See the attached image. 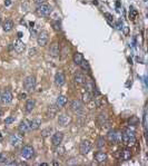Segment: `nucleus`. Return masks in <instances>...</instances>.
Instances as JSON below:
<instances>
[{
  "label": "nucleus",
  "instance_id": "1",
  "mask_svg": "<svg viewBox=\"0 0 148 166\" xmlns=\"http://www.w3.org/2000/svg\"><path fill=\"white\" fill-rule=\"evenodd\" d=\"M136 137L133 130H129L128 128H126L121 133V143L126 145V146H134L136 144Z\"/></svg>",
  "mask_w": 148,
  "mask_h": 166
},
{
  "label": "nucleus",
  "instance_id": "2",
  "mask_svg": "<svg viewBox=\"0 0 148 166\" xmlns=\"http://www.w3.org/2000/svg\"><path fill=\"white\" fill-rule=\"evenodd\" d=\"M24 87L28 92H34V89L36 88V78L34 76H28L24 80Z\"/></svg>",
  "mask_w": 148,
  "mask_h": 166
},
{
  "label": "nucleus",
  "instance_id": "3",
  "mask_svg": "<svg viewBox=\"0 0 148 166\" xmlns=\"http://www.w3.org/2000/svg\"><path fill=\"white\" fill-rule=\"evenodd\" d=\"M108 141L110 143H114V144H118V143H121V133L119 130H110V132L107 134Z\"/></svg>",
  "mask_w": 148,
  "mask_h": 166
},
{
  "label": "nucleus",
  "instance_id": "4",
  "mask_svg": "<svg viewBox=\"0 0 148 166\" xmlns=\"http://www.w3.org/2000/svg\"><path fill=\"white\" fill-rule=\"evenodd\" d=\"M21 157L22 158H25V160H30V158H32V156L35 155V151L34 148H32V146H30V145H26V146H24L21 149Z\"/></svg>",
  "mask_w": 148,
  "mask_h": 166
},
{
  "label": "nucleus",
  "instance_id": "5",
  "mask_svg": "<svg viewBox=\"0 0 148 166\" xmlns=\"http://www.w3.org/2000/svg\"><path fill=\"white\" fill-rule=\"evenodd\" d=\"M37 13L39 16H43V17H47L51 13V7L47 3H41L37 7Z\"/></svg>",
  "mask_w": 148,
  "mask_h": 166
},
{
  "label": "nucleus",
  "instance_id": "6",
  "mask_svg": "<svg viewBox=\"0 0 148 166\" xmlns=\"http://www.w3.org/2000/svg\"><path fill=\"white\" fill-rule=\"evenodd\" d=\"M22 141H24V136H22L21 134H18V133L13 134L9 138L10 145H11V146H15V147H17L19 145H21Z\"/></svg>",
  "mask_w": 148,
  "mask_h": 166
},
{
  "label": "nucleus",
  "instance_id": "7",
  "mask_svg": "<svg viewBox=\"0 0 148 166\" xmlns=\"http://www.w3.org/2000/svg\"><path fill=\"white\" fill-rule=\"evenodd\" d=\"M70 109L74 111V113H76V114H79V113H81V111H83V103H81L80 100H78V99H75V100L71 102Z\"/></svg>",
  "mask_w": 148,
  "mask_h": 166
},
{
  "label": "nucleus",
  "instance_id": "8",
  "mask_svg": "<svg viewBox=\"0 0 148 166\" xmlns=\"http://www.w3.org/2000/svg\"><path fill=\"white\" fill-rule=\"evenodd\" d=\"M91 149V143L89 141H83L79 145V152L81 155H87Z\"/></svg>",
  "mask_w": 148,
  "mask_h": 166
},
{
  "label": "nucleus",
  "instance_id": "9",
  "mask_svg": "<svg viewBox=\"0 0 148 166\" xmlns=\"http://www.w3.org/2000/svg\"><path fill=\"white\" fill-rule=\"evenodd\" d=\"M37 43L40 47H43L47 45V43H48V32L46 30H43L39 32L37 38Z\"/></svg>",
  "mask_w": 148,
  "mask_h": 166
},
{
  "label": "nucleus",
  "instance_id": "10",
  "mask_svg": "<svg viewBox=\"0 0 148 166\" xmlns=\"http://www.w3.org/2000/svg\"><path fill=\"white\" fill-rule=\"evenodd\" d=\"M13 94H11V92L5 90V92L1 94V96H0V102L2 103V104H9V103L13 102Z\"/></svg>",
  "mask_w": 148,
  "mask_h": 166
},
{
  "label": "nucleus",
  "instance_id": "11",
  "mask_svg": "<svg viewBox=\"0 0 148 166\" xmlns=\"http://www.w3.org/2000/svg\"><path fill=\"white\" fill-rule=\"evenodd\" d=\"M117 157H118V160H121V162L128 160H130V157H131V152H130L129 149L125 148V149H123V151L118 152Z\"/></svg>",
  "mask_w": 148,
  "mask_h": 166
},
{
  "label": "nucleus",
  "instance_id": "12",
  "mask_svg": "<svg viewBox=\"0 0 148 166\" xmlns=\"http://www.w3.org/2000/svg\"><path fill=\"white\" fill-rule=\"evenodd\" d=\"M59 52H60V47H59V43L57 41L51 43V46H50V49H49V55L51 57H58L59 56Z\"/></svg>",
  "mask_w": 148,
  "mask_h": 166
},
{
  "label": "nucleus",
  "instance_id": "13",
  "mask_svg": "<svg viewBox=\"0 0 148 166\" xmlns=\"http://www.w3.org/2000/svg\"><path fill=\"white\" fill-rule=\"evenodd\" d=\"M65 80H66V78H65V75H64V73L62 71H58L57 74H56V76H55V84L57 85V86H62L64 84H65Z\"/></svg>",
  "mask_w": 148,
  "mask_h": 166
},
{
  "label": "nucleus",
  "instance_id": "14",
  "mask_svg": "<svg viewBox=\"0 0 148 166\" xmlns=\"http://www.w3.org/2000/svg\"><path fill=\"white\" fill-rule=\"evenodd\" d=\"M62 139H64V133L61 132L55 133L53 136V145L54 146H59L60 143L62 141Z\"/></svg>",
  "mask_w": 148,
  "mask_h": 166
},
{
  "label": "nucleus",
  "instance_id": "15",
  "mask_svg": "<svg viewBox=\"0 0 148 166\" xmlns=\"http://www.w3.org/2000/svg\"><path fill=\"white\" fill-rule=\"evenodd\" d=\"M25 48H26L25 43H24V41H21L20 39H18L17 41H15V43H13V49H15L16 52H18V54H21V52H24Z\"/></svg>",
  "mask_w": 148,
  "mask_h": 166
},
{
  "label": "nucleus",
  "instance_id": "16",
  "mask_svg": "<svg viewBox=\"0 0 148 166\" xmlns=\"http://www.w3.org/2000/svg\"><path fill=\"white\" fill-rule=\"evenodd\" d=\"M18 129H19V132L21 133V134L28 133L29 130H30V124H29V122H28V120H26V119L22 120L21 123L19 124Z\"/></svg>",
  "mask_w": 148,
  "mask_h": 166
},
{
  "label": "nucleus",
  "instance_id": "17",
  "mask_svg": "<svg viewBox=\"0 0 148 166\" xmlns=\"http://www.w3.org/2000/svg\"><path fill=\"white\" fill-rule=\"evenodd\" d=\"M71 122V118L68 115H65V114H62V115H59L58 117V123L59 125H61V126H67V125H69Z\"/></svg>",
  "mask_w": 148,
  "mask_h": 166
},
{
  "label": "nucleus",
  "instance_id": "18",
  "mask_svg": "<svg viewBox=\"0 0 148 166\" xmlns=\"http://www.w3.org/2000/svg\"><path fill=\"white\" fill-rule=\"evenodd\" d=\"M95 160L97 163L99 164H102L105 163L106 160H107V154L105 152H97L95 154Z\"/></svg>",
  "mask_w": 148,
  "mask_h": 166
},
{
  "label": "nucleus",
  "instance_id": "19",
  "mask_svg": "<svg viewBox=\"0 0 148 166\" xmlns=\"http://www.w3.org/2000/svg\"><path fill=\"white\" fill-rule=\"evenodd\" d=\"M57 111H58V107H57L56 105H51V106H49L48 109H47V111H46L47 118H53V117H55L56 115H57Z\"/></svg>",
  "mask_w": 148,
  "mask_h": 166
},
{
  "label": "nucleus",
  "instance_id": "20",
  "mask_svg": "<svg viewBox=\"0 0 148 166\" xmlns=\"http://www.w3.org/2000/svg\"><path fill=\"white\" fill-rule=\"evenodd\" d=\"M66 103H67V97L66 96H64V95H60L57 98V102H56V106L58 108H61V107H64L66 105Z\"/></svg>",
  "mask_w": 148,
  "mask_h": 166
},
{
  "label": "nucleus",
  "instance_id": "21",
  "mask_svg": "<svg viewBox=\"0 0 148 166\" xmlns=\"http://www.w3.org/2000/svg\"><path fill=\"white\" fill-rule=\"evenodd\" d=\"M29 124H30V129L37 130L41 125V120L39 119V118H35V119H32L31 122H29Z\"/></svg>",
  "mask_w": 148,
  "mask_h": 166
},
{
  "label": "nucleus",
  "instance_id": "22",
  "mask_svg": "<svg viewBox=\"0 0 148 166\" xmlns=\"http://www.w3.org/2000/svg\"><path fill=\"white\" fill-rule=\"evenodd\" d=\"M13 22L11 20H6V21L2 24V29L5 31H10L13 30Z\"/></svg>",
  "mask_w": 148,
  "mask_h": 166
},
{
  "label": "nucleus",
  "instance_id": "23",
  "mask_svg": "<svg viewBox=\"0 0 148 166\" xmlns=\"http://www.w3.org/2000/svg\"><path fill=\"white\" fill-rule=\"evenodd\" d=\"M35 105H36V102H35L34 99H29V100H27V103H26V111H27L28 113L32 111V109L35 108Z\"/></svg>",
  "mask_w": 148,
  "mask_h": 166
},
{
  "label": "nucleus",
  "instance_id": "24",
  "mask_svg": "<svg viewBox=\"0 0 148 166\" xmlns=\"http://www.w3.org/2000/svg\"><path fill=\"white\" fill-rule=\"evenodd\" d=\"M83 60V56L80 52H76L74 55V62L76 65H80V62Z\"/></svg>",
  "mask_w": 148,
  "mask_h": 166
},
{
  "label": "nucleus",
  "instance_id": "25",
  "mask_svg": "<svg viewBox=\"0 0 148 166\" xmlns=\"http://www.w3.org/2000/svg\"><path fill=\"white\" fill-rule=\"evenodd\" d=\"M85 76H83V74H77L76 76H75V83L76 84H79V85H81V84L85 83Z\"/></svg>",
  "mask_w": 148,
  "mask_h": 166
},
{
  "label": "nucleus",
  "instance_id": "26",
  "mask_svg": "<svg viewBox=\"0 0 148 166\" xmlns=\"http://www.w3.org/2000/svg\"><path fill=\"white\" fill-rule=\"evenodd\" d=\"M83 99L85 103H90L93 100V95L90 94V92H86L83 94Z\"/></svg>",
  "mask_w": 148,
  "mask_h": 166
},
{
  "label": "nucleus",
  "instance_id": "27",
  "mask_svg": "<svg viewBox=\"0 0 148 166\" xmlns=\"http://www.w3.org/2000/svg\"><path fill=\"white\" fill-rule=\"evenodd\" d=\"M53 134V128L51 127H48V128H45L41 132V136H43V138H46V137H49L50 135Z\"/></svg>",
  "mask_w": 148,
  "mask_h": 166
},
{
  "label": "nucleus",
  "instance_id": "28",
  "mask_svg": "<svg viewBox=\"0 0 148 166\" xmlns=\"http://www.w3.org/2000/svg\"><path fill=\"white\" fill-rule=\"evenodd\" d=\"M79 66H81V68H83V70H87V71L90 70L89 64H88V62H86V60H83V62H80V65H79Z\"/></svg>",
  "mask_w": 148,
  "mask_h": 166
},
{
  "label": "nucleus",
  "instance_id": "29",
  "mask_svg": "<svg viewBox=\"0 0 148 166\" xmlns=\"http://www.w3.org/2000/svg\"><path fill=\"white\" fill-rule=\"evenodd\" d=\"M83 84H85V86H86L87 92H91V90L94 89V85L91 81H87V80H85V83Z\"/></svg>",
  "mask_w": 148,
  "mask_h": 166
},
{
  "label": "nucleus",
  "instance_id": "30",
  "mask_svg": "<svg viewBox=\"0 0 148 166\" xmlns=\"http://www.w3.org/2000/svg\"><path fill=\"white\" fill-rule=\"evenodd\" d=\"M97 147L98 148H102L104 146H105V139L102 138V137H99L98 139H97Z\"/></svg>",
  "mask_w": 148,
  "mask_h": 166
},
{
  "label": "nucleus",
  "instance_id": "31",
  "mask_svg": "<svg viewBox=\"0 0 148 166\" xmlns=\"http://www.w3.org/2000/svg\"><path fill=\"white\" fill-rule=\"evenodd\" d=\"M137 10H135L134 8H130V11H129V18L131 20H135V18L137 17Z\"/></svg>",
  "mask_w": 148,
  "mask_h": 166
},
{
  "label": "nucleus",
  "instance_id": "32",
  "mask_svg": "<svg viewBox=\"0 0 148 166\" xmlns=\"http://www.w3.org/2000/svg\"><path fill=\"white\" fill-rule=\"evenodd\" d=\"M99 122H100V124H102V125H106V123H108L106 115H104V114L99 115Z\"/></svg>",
  "mask_w": 148,
  "mask_h": 166
},
{
  "label": "nucleus",
  "instance_id": "33",
  "mask_svg": "<svg viewBox=\"0 0 148 166\" xmlns=\"http://www.w3.org/2000/svg\"><path fill=\"white\" fill-rule=\"evenodd\" d=\"M142 125H144V130L145 133L147 132V111H145L144 113V120H142Z\"/></svg>",
  "mask_w": 148,
  "mask_h": 166
},
{
  "label": "nucleus",
  "instance_id": "34",
  "mask_svg": "<svg viewBox=\"0 0 148 166\" xmlns=\"http://www.w3.org/2000/svg\"><path fill=\"white\" fill-rule=\"evenodd\" d=\"M129 124L130 125H133V126H135V125H137L138 124V118L136 116H133L131 118L129 119Z\"/></svg>",
  "mask_w": 148,
  "mask_h": 166
},
{
  "label": "nucleus",
  "instance_id": "35",
  "mask_svg": "<svg viewBox=\"0 0 148 166\" xmlns=\"http://www.w3.org/2000/svg\"><path fill=\"white\" fill-rule=\"evenodd\" d=\"M13 122H15V116H9L8 118H6L5 124H6V125H10V124H13Z\"/></svg>",
  "mask_w": 148,
  "mask_h": 166
},
{
  "label": "nucleus",
  "instance_id": "36",
  "mask_svg": "<svg viewBox=\"0 0 148 166\" xmlns=\"http://www.w3.org/2000/svg\"><path fill=\"white\" fill-rule=\"evenodd\" d=\"M68 165H77L78 164V160L77 158H70V160L67 162Z\"/></svg>",
  "mask_w": 148,
  "mask_h": 166
},
{
  "label": "nucleus",
  "instance_id": "37",
  "mask_svg": "<svg viewBox=\"0 0 148 166\" xmlns=\"http://www.w3.org/2000/svg\"><path fill=\"white\" fill-rule=\"evenodd\" d=\"M7 160V155L5 153L0 154V163H5Z\"/></svg>",
  "mask_w": 148,
  "mask_h": 166
},
{
  "label": "nucleus",
  "instance_id": "38",
  "mask_svg": "<svg viewBox=\"0 0 148 166\" xmlns=\"http://www.w3.org/2000/svg\"><path fill=\"white\" fill-rule=\"evenodd\" d=\"M64 153H65V148L64 147L57 148V154H59V155H64Z\"/></svg>",
  "mask_w": 148,
  "mask_h": 166
},
{
  "label": "nucleus",
  "instance_id": "39",
  "mask_svg": "<svg viewBox=\"0 0 148 166\" xmlns=\"http://www.w3.org/2000/svg\"><path fill=\"white\" fill-rule=\"evenodd\" d=\"M105 17H107L108 21H113V16L110 13H105Z\"/></svg>",
  "mask_w": 148,
  "mask_h": 166
},
{
  "label": "nucleus",
  "instance_id": "40",
  "mask_svg": "<svg viewBox=\"0 0 148 166\" xmlns=\"http://www.w3.org/2000/svg\"><path fill=\"white\" fill-rule=\"evenodd\" d=\"M35 54H36V49H35V48H32V49L29 50V56H30V57L31 56H34Z\"/></svg>",
  "mask_w": 148,
  "mask_h": 166
},
{
  "label": "nucleus",
  "instance_id": "41",
  "mask_svg": "<svg viewBox=\"0 0 148 166\" xmlns=\"http://www.w3.org/2000/svg\"><path fill=\"white\" fill-rule=\"evenodd\" d=\"M36 1V3H38V5H41V3H45L47 1V0H35Z\"/></svg>",
  "mask_w": 148,
  "mask_h": 166
},
{
  "label": "nucleus",
  "instance_id": "42",
  "mask_svg": "<svg viewBox=\"0 0 148 166\" xmlns=\"http://www.w3.org/2000/svg\"><path fill=\"white\" fill-rule=\"evenodd\" d=\"M26 97H27L26 94H20V95H19V99H24V98H26Z\"/></svg>",
  "mask_w": 148,
  "mask_h": 166
},
{
  "label": "nucleus",
  "instance_id": "43",
  "mask_svg": "<svg viewBox=\"0 0 148 166\" xmlns=\"http://www.w3.org/2000/svg\"><path fill=\"white\" fill-rule=\"evenodd\" d=\"M5 5H6V6H10V5H11V0H6V1H5Z\"/></svg>",
  "mask_w": 148,
  "mask_h": 166
},
{
  "label": "nucleus",
  "instance_id": "44",
  "mask_svg": "<svg viewBox=\"0 0 148 166\" xmlns=\"http://www.w3.org/2000/svg\"><path fill=\"white\" fill-rule=\"evenodd\" d=\"M18 37H19V38L22 37V34H21V32H18Z\"/></svg>",
  "mask_w": 148,
  "mask_h": 166
},
{
  "label": "nucleus",
  "instance_id": "45",
  "mask_svg": "<svg viewBox=\"0 0 148 166\" xmlns=\"http://www.w3.org/2000/svg\"><path fill=\"white\" fill-rule=\"evenodd\" d=\"M48 164H46V163H43V164H40V166H47Z\"/></svg>",
  "mask_w": 148,
  "mask_h": 166
},
{
  "label": "nucleus",
  "instance_id": "46",
  "mask_svg": "<svg viewBox=\"0 0 148 166\" xmlns=\"http://www.w3.org/2000/svg\"><path fill=\"white\" fill-rule=\"evenodd\" d=\"M2 141V135H1V133H0V141Z\"/></svg>",
  "mask_w": 148,
  "mask_h": 166
},
{
  "label": "nucleus",
  "instance_id": "47",
  "mask_svg": "<svg viewBox=\"0 0 148 166\" xmlns=\"http://www.w3.org/2000/svg\"><path fill=\"white\" fill-rule=\"evenodd\" d=\"M2 116V111H1V109H0V117Z\"/></svg>",
  "mask_w": 148,
  "mask_h": 166
},
{
  "label": "nucleus",
  "instance_id": "48",
  "mask_svg": "<svg viewBox=\"0 0 148 166\" xmlns=\"http://www.w3.org/2000/svg\"><path fill=\"white\" fill-rule=\"evenodd\" d=\"M0 24H1V17H0Z\"/></svg>",
  "mask_w": 148,
  "mask_h": 166
}]
</instances>
